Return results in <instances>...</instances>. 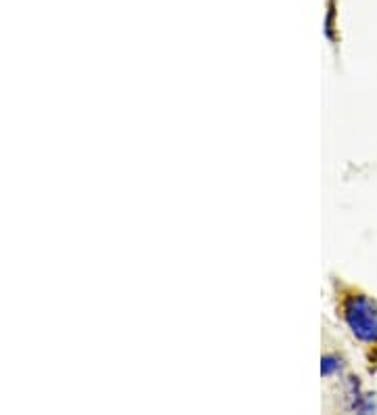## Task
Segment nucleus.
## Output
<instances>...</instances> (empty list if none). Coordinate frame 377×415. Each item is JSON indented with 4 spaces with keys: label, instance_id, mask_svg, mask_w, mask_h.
Masks as SVG:
<instances>
[{
    "label": "nucleus",
    "instance_id": "nucleus-1",
    "mask_svg": "<svg viewBox=\"0 0 377 415\" xmlns=\"http://www.w3.org/2000/svg\"><path fill=\"white\" fill-rule=\"evenodd\" d=\"M344 319L352 334L365 342L377 346V302L371 300L367 294L348 296L344 304Z\"/></svg>",
    "mask_w": 377,
    "mask_h": 415
}]
</instances>
